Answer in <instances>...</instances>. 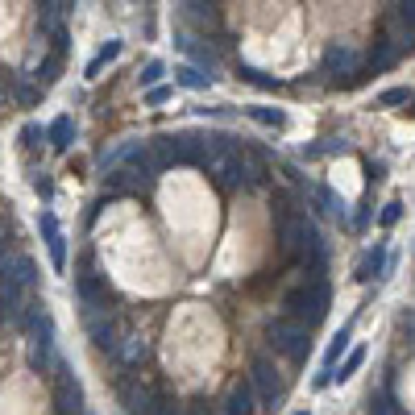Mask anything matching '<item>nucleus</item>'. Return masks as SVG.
Masks as SVG:
<instances>
[{
	"mask_svg": "<svg viewBox=\"0 0 415 415\" xmlns=\"http://www.w3.org/2000/svg\"><path fill=\"white\" fill-rule=\"evenodd\" d=\"M324 312H328V282L320 275H312L299 291H291L286 299H282V316H291V320H303L308 328L320 320Z\"/></svg>",
	"mask_w": 415,
	"mask_h": 415,
	"instance_id": "obj_1",
	"label": "nucleus"
},
{
	"mask_svg": "<svg viewBox=\"0 0 415 415\" xmlns=\"http://www.w3.org/2000/svg\"><path fill=\"white\" fill-rule=\"evenodd\" d=\"M303 341H308V324L303 320H291V316H282V320H275V328H270V345L275 349H282L286 357H303Z\"/></svg>",
	"mask_w": 415,
	"mask_h": 415,
	"instance_id": "obj_2",
	"label": "nucleus"
},
{
	"mask_svg": "<svg viewBox=\"0 0 415 415\" xmlns=\"http://www.w3.org/2000/svg\"><path fill=\"white\" fill-rule=\"evenodd\" d=\"M253 386H258V399H262V403H275V399H278V378L270 374L266 362H258V366H253Z\"/></svg>",
	"mask_w": 415,
	"mask_h": 415,
	"instance_id": "obj_3",
	"label": "nucleus"
},
{
	"mask_svg": "<svg viewBox=\"0 0 415 415\" xmlns=\"http://www.w3.org/2000/svg\"><path fill=\"white\" fill-rule=\"evenodd\" d=\"M382 258H386V245H374V253L362 262V278H374V275H378V270H382Z\"/></svg>",
	"mask_w": 415,
	"mask_h": 415,
	"instance_id": "obj_4",
	"label": "nucleus"
},
{
	"mask_svg": "<svg viewBox=\"0 0 415 415\" xmlns=\"http://www.w3.org/2000/svg\"><path fill=\"white\" fill-rule=\"evenodd\" d=\"M328 67H341V71H349V67H353V50L332 46V50H328Z\"/></svg>",
	"mask_w": 415,
	"mask_h": 415,
	"instance_id": "obj_5",
	"label": "nucleus"
},
{
	"mask_svg": "<svg viewBox=\"0 0 415 415\" xmlns=\"http://www.w3.org/2000/svg\"><path fill=\"white\" fill-rule=\"evenodd\" d=\"M362 362H366V353H362V349H357V353H353V357H349V362H345V369H341V374H336V378H341V382H345V378H349V374H353V369L362 366Z\"/></svg>",
	"mask_w": 415,
	"mask_h": 415,
	"instance_id": "obj_6",
	"label": "nucleus"
},
{
	"mask_svg": "<svg viewBox=\"0 0 415 415\" xmlns=\"http://www.w3.org/2000/svg\"><path fill=\"white\" fill-rule=\"evenodd\" d=\"M407 100V88H390V92H382V104H403Z\"/></svg>",
	"mask_w": 415,
	"mask_h": 415,
	"instance_id": "obj_7",
	"label": "nucleus"
},
{
	"mask_svg": "<svg viewBox=\"0 0 415 415\" xmlns=\"http://www.w3.org/2000/svg\"><path fill=\"white\" fill-rule=\"evenodd\" d=\"M403 21L411 25V34H415V0H403Z\"/></svg>",
	"mask_w": 415,
	"mask_h": 415,
	"instance_id": "obj_8",
	"label": "nucleus"
},
{
	"mask_svg": "<svg viewBox=\"0 0 415 415\" xmlns=\"http://www.w3.org/2000/svg\"><path fill=\"white\" fill-rule=\"evenodd\" d=\"M399 220V204H386V212H382V225H395Z\"/></svg>",
	"mask_w": 415,
	"mask_h": 415,
	"instance_id": "obj_9",
	"label": "nucleus"
},
{
	"mask_svg": "<svg viewBox=\"0 0 415 415\" xmlns=\"http://www.w3.org/2000/svg\"><path fill=\"white\" fill-rule=\"evenodd\" d=\"M158 75H162V67H158V62H150V67H145V84H154Z\"/></svg>",
	"mask_w": 415,
	"mask_h": 415,
	"instance_id": "obj_10",
	"label": "nucleus"
}]
</instances>
